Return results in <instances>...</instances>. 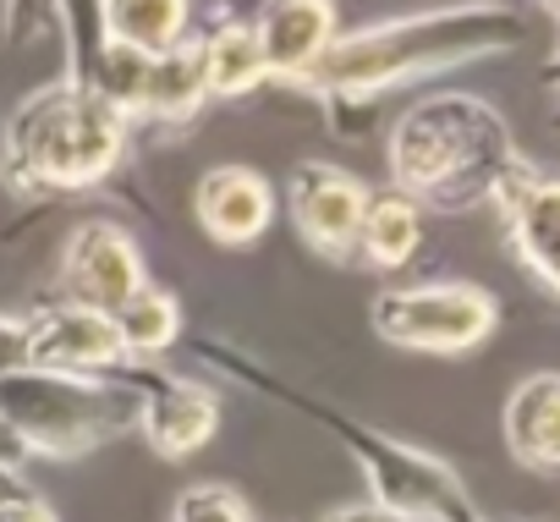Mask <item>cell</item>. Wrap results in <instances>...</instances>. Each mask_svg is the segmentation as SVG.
I'll return each instance as SVG.
<instances>
[{
    "instance_id": "ffe728a7",
    "label": "cell",
    "mask_w": 560,
    "mask_h": 522,
    "mask_svg": "<svg viewBox=\"0 0 560 522\" xmlns=\"http://www.w3.org/2000/svg\"><path fill=\"white\" fill-rule=\"evenodd\" d=\"M171 522H253L242 495L225 489V484H192L182 500H176V517Z\"/></svg>"
},
{
    "instance_id": "ba28073f",
    "label": "cell",
    "mask_w": 560,
    "mask_h": 522,
    "mask_svg": "<svg viewBox=\"0 0 560 522\" xmlns=\"http://www.w3.org/2000/svg\"><path fill=\"white\" fill-rule=\"evenodd\" d=\"M363 209H369V187L358 176H347V171H336L325 160H308V165L292 171V214H298L303 236L319 253H330V258L352 253Z\"/></svg>"
},
{
    "instance_id": "8992f818",
    "label": "cell",
    "mask_w": 560,
    "mask_h": 522,
    "mask_svg": "<svg viewBox=\"0 0 560 522\" xmlns=\"http://www.w3.org/2000/svg\"><path fill=\"white\" fill-rule=\"evenodd\" d=\"M352 445L363 451V473H369L374 500H380V511L390 522L396 517H418V522H478L462 478L445 462H434V456H423V451H412L401 440L363 434V429H352Z\"/></svg>"
},
{
    "instance_id": "8fae6325",
    "label": "cell",
    "mask_w": 560,
    "mask_h": 522,
    "mask_svg": "<svg viewBox=\"0 0 560 522\" xmlns=\"http://www.w3.org/2000/svg\"><path fill=\"white\" fill-rule=\"evenodd\" d=\"M336 12L330 0H269L253 39L264 50V72H314L330 50Z\"/></svg>"
},
{
    "instance_id": "5bb4252c",
    "label": "cell",
    "mask_w": 560,
    "mask_h": 522,
    "mask_svg": "<svg viewBox=\"0 0 560 522\" xmlns=\"http://www.w3.org/2000/svg\"><path fill=\"white\" fill-rule=\"evenodd\" d=\"M220 424V402L203 391V385H187V380H171L154 391V402L143 407V434L160 456H187L198 451Z\"/></svg>"
},
{
    "instance_id": "9c48e42d",
    "label": "cell",
    "mask_w": 560,
    "mask_h": 522,
    "mask_svg": "<svg viewBox=\"0 0 560 522\" xmlns=\"http://www.w3.org/2000/svg\"><path fill=\"white\" fill-rule=\"evenodd\" d=\"M23 341H28V363L45 374H83V369H110L127 358L116 320L78 303L45 309L34 325H23Z\"/></svg>"
},
{
    "instance_id": "9a60e30c",
    "label": "cell",
    "mask_w": 560,
    "mask_h": 522,
    "mask_svg": "<svg viewBox=\"0 0 560 522\" xmlns=\"http://www.w3.org/2000/svg\"><path fill=\"white\" fill-rule=\"evenodd\" d=\"M418 236H423V220H418V204L401 198V193H369V209H363V225H358V247L369 265L380 270H396L418 253Z\"/></svg>"
},
{
    "instance_id": "6da1fadb",
    "label": "cell",
    "mask_w": 560,
    "mask_h": 522,
    "mask_svg": "<svg viewBox=\"0 0 560 522\" xmlns=\"http://www.w3.org/2000/svg\"><path fill=\"white\" fill-rule=\"evenodd\" d=\"M516 165L522 160L511 127L494 116V105L472 94L423 100L390 132V171L401 182V198L467 209L478 198H494Z\"/></svg>"
},
{
    "instance_id": "d6986e66",
    "label": "cell",
    "mask_w": 560,
    "mask_h": 522,
    "mask_svg": "<svg viewBox=\"0 0 560 522\" xmlns=\"http://www.w3.org/2000/svg\"><path fill=\"white\" fill-rule=\"evenodd\" d=\"M110 320H116V336H121L127 352H160V347L176 341V325H182L176 303L160 287H138Z\"/></svg>"
},
{
    "instance_id": "603a6c76",
    "label": "cell",
    "mask_w": 560,
    "mask_h": 522,
    "mask_svg": "<svg viewBox=\"0 0 560 522\" xmlns=\"http://www.w3.org/2000/svg\"><path fill=\"white\" fill-rule=\"evenodd\" d=\"M325 522H390L385 511H336V517H325Z\"/></svg>"
},
{
    "instance_id": "e0dca14e",
    "label": "cell",
    "mask_w": 560,
    "mask_h": 522,
    "mask_svg": "<svg viewBox=\"0 0 560 522\" xmlns=\"http://www.w3.org/2000/svg\"><path fill=\"white\" fill-rule=\"evenodd\" d=\"M203 61V83L209 94H242L264 78V50L253 39V28H220L209 34V45L198 50Z\"/></svg>"
},
{
    "instance_id": "7402d4cb",
    "label": "cell",
    "mask_w": 560,
    "mask_h": 522,
    "mask_svg": "<svg viewBox=\"0 0 560 522\" xmlns=\"http://www.w3.org/2000/svg\"><path fill=\"white\" fill-rule=\"evenodd\" d=\"M28 363V341H23V325L0 320V374H18Z\"/></svg>"
},
{
    "instance_id": "44dd1931",
    "label": "cell",
    "mask_w": 560,
    "mask_h": 522,
    "mask_svg": "<svg viewBox=\"0 0 560 522\" xmlns=\"http://www.w3.org/2000/svg\"><path fill=\"white\" fill-rule=\"evenodd\" d=\"M0 522H56V511L34 495H0Z\"/></svg>"
},
{
    "instance_id": "7c38bea8",
    "label": "cell",
    "mask_w": 560,
    "mask_h": 522,
    "mask_svg": "<svg viewBox=\"0 0 560 522\" xmlns=\"http://www.w3.org/2000/svg\"><path fill=\"white\" fill-rule=\"evenodd\" d=\"M269 214H275L269 182L247 165H220L198 182V220H203L209 236H220L231 247L253 242L269 225Z\"/></svg>"
},
{
    "instance_id": "3957f363",
    "label": "cell",
    "mask_w": 560,
    "mask_h": 522,
    "mask_svg": "<svg viewBox=\"0 0 560 522\" xmlns=\"http://www.w3.org/2000/svg\"><path fill=\"white\" fill-rule=\"evenodd\" d=\"M121 111L89 83H61L34 94L7 132V176L34 193H72L100 182L121 154Z\"/></svg>"
},
{
    "instance_id": "cb8c5ba5",
    "label": "cell",
    "mask_w": 560,
    "mask_h": 522,
    "mask_svg": "<svg viewBox=\"0 0 560 522\" xmlns=\"http://www.w3.org/2000/svg\"><path fill=\"white\" fill-rule=\"evenodd\" d=\"M544 89H549V100H555V127H560V56H555V67H549Z\"/></svg>"
},
{
    "instance_id": "5b68a950",
    "label": "cell",
    "mask_w": 560,
    "mask_h": 522,
    "mask_svg": "<svg viewBox=\"0 0 560 522\" xmlns=\"http://www.w3.org/2000/svg\"><path fill=\"white\" fill-rule=\"evenodd\" d=\"M500 320V303L467 281H423L374 298V330L412 352H467Z\"/></svg>"
},
{
    "instance_id": "52a82bcc",
    "label": "cell",
    "mask_w": 560,
    "mask_h": 522,
    "mask_svg": "<svg viewBox=\"0 0 560 522\" xmlns=\"http://www.w3.org/2000/svg\"><path fill=\"white\" fill-rule=\"evenodd\" d=\"M61 287H67V298L78 309L116 314L143 287V265H138V247L127 242V231H116V225H83L67 242Z\"/></svg>"
},
{
    "instance_id": "2e32d148",
    "label": "cell",
    "mask_w": 560,
    "mask_h": 522,
    "mask_svg": "<svg viewBox=\"0 0 560 522\" xmlns=\"http://www.w3.org/2000/svg\"><path fill=\"white\" fill-rule=\"evenodd\" d=\"M187 28V0H110V39L143 50V56H165Z\"/></svg>"
},
{
    "instance_id": "4fadbf2b",
    "label": "cell",
    "mask_w": 560,
    "mask_h": 522,
    "mask_svg": "<svg viewBox=\"0 0 560 522\" xmlns=\"http://www.w3.org/2000/svg\"><path fill=\"white\" fill-rule=\"evenodd\" d=\"M505 445L538 473H560V374H527L505 402Z\"/></svg>"
},
{
    "instance_id": "277c9868",
    "label": "cell",
    "mask_w": 560,
    "mask_h": 522,
    "mask_svg": "<svg viewBox=\"0 0 560 522\" xmlns=\"http://www.w3.org/2000/svg\"><path fill=\"white\" fill-rule=\"evenodd\" d=\"M0 418L34 451L83 456L89 445H100L105 434H116L132 418V402H121L110 385H89L78 374L18 369V374H0Z\"/></svg>"
},
{
    "instance_id": "7a4b0ae2",
    "label": "cell",
    "mask_w": 560,
    "mask_h": 522,
    "mask_svg": "<svg viewBox=\"0 0 560 522\" xmlns=\"http://www.w3.org/2000/svg\"><path fill=\"white\" fill-rule=\"evenodd\" d=\"M527 39L522 18L500 12V7H462V12H429V18H407V23H385L369 28L347 45H330L325 61L314 67V78L341 94V100H369L390 83L423 78V72H445L478 56H500L516 50Z\"/></svg>"
},
{
    "instance_id": "ac0fdd59",
    "label": "cell",
    "mask_w": 560,
    "mask_h": 522,
    "mask_svg": "<svg viewBox=\"0 0 560 522\" xmlns=\"http://www.w3.org/2000/svg\"><path fill=\"white\" fill-rule=\"evenodd\" d=\"M203 94H209V83H203L198 50H165V56H154L143 111H154V116H187Z\"/></svg>"
},
{
    "instance_id": "30bf717a",
    "label": "cell",
    "mask_w": 560,
    "mask_h": 522,
    "mask_svg": "<svg viewBox=\"0 0 560 522\" xmlns=\"http://www.w3.org/2000/svg\"><path fill=\"white\" fill-rule=\"evenodd\" d=\"M500 209L511 225V242L522 253V265L560 298V182L538 176L533 165H516L500 182Z\"/></svg>"
}]
</instances>
